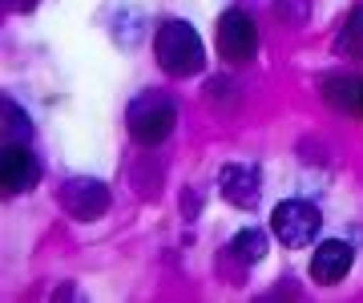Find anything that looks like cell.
I'll return each mask as SVG.
<instances>
[{
    "mask_svg": "<svg viewBox=\"0 0 363 303\" xmlns=\"http://www.w3.org/2000/svg\"><path fill=\"white\" fill-rule=\"evenodd\" d=\"M57 198H61L65 214L77 219V223H97V219L109 211V202H113V194H109V186H105L101 178H69V182L57 190Z\"/></svg>",
    "mask_w": 363,
    "mask_h": 303,
    "instance_id": "obj_4",
    "label": "cell"
},
{
    "mask_svg": "<svg viewBox=\"0 0 363 303\" xmlns=\"http://www.w3.org/2000/svg\"><path fill=\"white\" fill-rule=\"evenodd\" d=\"M4 4H9V13H33L40 0H4Z\"/></svg>",
    "mask_w": 363,
    "mask_h": 303,
    "instance_id": "obj_13",
    "label": "cell"
},
{
    "mask_svg": "<svg viewBox=\"0 0 363 303\" xmlns=\"http://www.w3.org/2000/svg\"><path fill=\"white\" fill-rule=\"evenodd\" d=\"M218 53L230 65H247L250 57L259 53V28L242 9H226L218 16Z\"/></svg>",
    "mask_w": 363,
    "mask_h": 303,
    "instance_id": "obj_5",
    "label": "cell"
},
{
    "mask_svg": "<svg viewBox=\"0 0 363 303\" xmlns=\"http://www.w3.org/2000/svg\"><path fill=\"white\" fill-rule=\"evenodd\" d=\"M267 250H271V238H267V231H262V226H247V231H238V235L230 238V255L242 267H255Z\"/></svg>",
    "mask_w": 363,
    "mask_h": 303,
    "instance_id": "obj_10",
    "label": "cell"
},
{
    "mask_svg": "<svg viewBox=\"0 0 363 303\" xmlns=\"http://www.w3.org/2000/svg\"><path fill=\"white\" fill-rule=\"evenodd\" d=\"M319 226H323V214L315 211L307 198H283L271 214V231L283 247H307V243H315Z\"/></svg>",
    "mask_w": 363,
    "mask_h": 303,
    "instance_id": "obj_3",
    "label": "cell"
},
{
    "mask_svg": "<svg viewBox=\"0 0 363 303\" xmlns=\"http://www.w3.org/2000/svg\"><path fill=\"white\" fill-rule=\"evenodd\" d=\"M0 114H4V142H33V121L13 97H4Z\"/></svg>",
    "mask_w": 363,
    "mask_h": 303,
    "instance_id": "obj_12",
    "label": "cell"
},
{
    "mask_svg": "<svg viewBox=\"0 0 363 303\" xmlns=\"http://www.w3.org/2000/svg\"><path fill=\"white\" fill-rule=\"evenodd\" d=\"M351 263H355L351 243H343V238H327V243H319L315 255H311V279L315 283H323V287H335V283L347 279Z\"/></svg>",
    "mask_w": 363,
    "mask_h": 303,
    "instance_id": "obj_8",
    "label": "cell"
},
{
    "mask_svg": "<svg viewBox=\"0 0 363 303\" xmlns=\"http://www.w3.org/2000/svg\"><path fill=\"white\" fill-rule=\"evenodd\" d=\"M335 53L339 57H363V0L355 4L347 13V21H343V28H339V37H335Z\"/></svg>",
    "mask_w": 363,
    "mask_h": 303,
    "instance_id": "obj_11",
    "label": "cell"
},
{
    "mask_svg": "<svg viewBox=\"0 0 363 303\" xmlns=\"http://www.w3.org/2000/svg\"><path fill=\"white\" fill-rule=\"evenodd\" d=\"M125 126H130L133 142L142 145H162L174 133L178 126V106H174V97L162 89H145L138 93L125 109Z\"/></svg>",
    "mask_w": 363,
    "mask_h": 303,
    "instance_id": "obj_2",
    "label": "cell"
},
{
    "mask_svg": "<svg viewBox=\"0 0 363 303\" xmlns=\"http://www.w3.org/2000/svg\"><path fill=\"white\" fill-rule=\"evenodd\" d=\"M0 178H4V194H25V190H33L40 182V162L28 150V142H4Z\"/></svg>",
    "mask_w": 363,
    "mask_h": 303,
    "instance_id": "obj_6",
    "label": "cell"
},
{
    "mask_svg": "<svg viewBox=\"0 0 363 303\" xmlns=\"http://www.w3.org/2000/svg\"><path fill=\"white\" fill-rule=\"evenodd\" d=\"M218 190L222 198L230 202V206H259V194H262V170L259 166H250V162H230V166H222L218 170Z\"/></svg>",
    "mask_w": 363,
    "mask_h": 303,
    "instance_id": "obj_7",
    "label": "cell"
},
{
    "mask_svg": "<svg viewBox=\"0 0 363 303\" xmlns=\"http://www.w3.org/2000/svg\"><path fill=\"white\" fill-rule=\"evenodd\" d=\"M323 97H327V106L339 109V114L363 118V77L359 73H331V77H323Z\"/></svg>",
    "mask_w": 363,
    "mask_h": 303,
    "instance_id": "obj_9",
    "label": "cell"
},
{
    "mask_svg": "<svg viewBox=\"0 0 363 303\" xmlns=\"http://www.w3.org/2000/svg\"><path fill=\"white\" fill-rule=\"evenodd\" d=\"M154 57L166 77H198L206 69V49H202L198 28L190 21H178V16H169V21L157 25Z\"/></svg>",
    "mask_w": 363,
    "mask_h": 303,
    "instance_id": "obj_1",
    "label": "cell"
}]
</instances>
